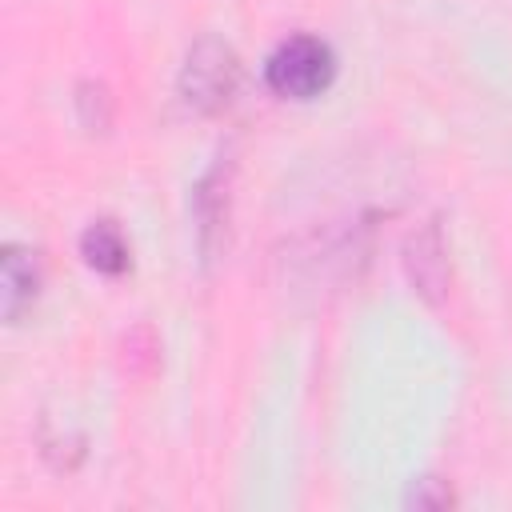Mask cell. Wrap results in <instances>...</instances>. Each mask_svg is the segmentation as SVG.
I'll list each match as a JSON object with an SVG mask.
<instances>
[{"label": "cell", "instance_id": "1", "mask_svg": "<svg viewBox=\"0 0 512 512\" xmlns=\"http://www.w3.org/2000/svg\"><path fill=\"white\" fill-rule=\"evenodd\" d=\"M264 76H268L272 92L292 96V100H308L320 88H328V80H332V52L316 36H292V40H284L268 56Z\"/></svg>", "mask_w": 512, "mask_h": 512}, {"label": "cell", "instance_id": "2", "mask_svg": "<svg viewBox=\"0 0 512 512\" xmlns=\"http://www.w3.org/2000/svg\"><path fill=\"white\" fill-rule=\"evenodd\" d=\"M236 80H240V68H236V56L228 44L220 40H200L188 60H184V72H180V96L196 108V112H216L232 100L236 92Z\"/></svg>", "mask_w": 512, "mask_h": 512}, {"label": "cell", "instance_id": "3", "mask_svg": "<svg viewBox=\"0 0 512 512\" xmlns=\"http://www.w3.org/2000/svg\"><path fill=\"white\" fill-rule=\"evenodd\" d=\"M0 284H4V316L16 320L24 312V304H32V296H36V268H32V260H24L20 248L4 252Z\"/></svg>", "mask_w": 512, "mask_h": 512}, {"label": "cell", "instance_id": "4", "mask_svg": "<svg viewBox=\"0 0 512 512\" xmlns=\"http://www.w3.org/2000/svg\"><path fill=\"white\" fill-rule=\"evenodd\" d=\"M80 244H84V256H88V264H92L96 272H120V268L128 264V244H124V236L116 232V224H108V220L92 224Z\"/></svg>", "mask_w": 512, "mask_h": 512}]
</instances>
